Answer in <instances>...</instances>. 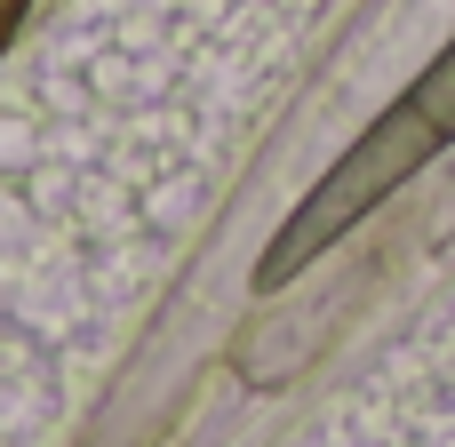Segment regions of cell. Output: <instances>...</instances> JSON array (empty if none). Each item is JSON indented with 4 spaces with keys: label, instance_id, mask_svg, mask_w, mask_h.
Segmentation results:
<instances>
[{
    "label": "cell",
    "instance_id": "6da1fadb",
    "mask_svg": "<svg viewBox=\"0 0 455 447\" xmlns=\"http://www.w3.org/2000/svg\"><path fill=\"white\" fill-rule=\"evenodd\" d=\"M440 144H448V136L424 120V104H416V96H400L392 112H376V120H368V128H360V136L320 168V184L296 200V216L280 224V240H272V248H264V264H256V288H264V296H272V288H288L312 256H328L352 224H368V216H376V208H384L416 168H432V160H440Z\"/></svg>",
    "mask_w": 455,
    "mask_h": 447
},
{
    "label": "cell",
    "instance_id": "7a4b0ae2",
    "mask_svg": "<svg viewBox=\"0 0 455 447\" xmlns=\"http://www.w3.org/2000/svg\"><path fill=\"white\" fill-rule=\"evenodd\" d=\"M408 96L424 104V120H432L440 136H455V40L424 64V72H416V88H408Z\"/></svg>",
    "mask_w": 455,
    "mask_h": 447
},
{
    "label": "cell",
    "instance_id": "3957f363",
    "mask_svg": "<svg viewBox=\"0 0 455 447\" xmlns=\"http://www.w3.org/2000/svg\"><path fill=\"white\" fill-rule=\"evenodd\" d=\"M24 8H32V0H0V56H8V40H16V24H24Z\"/></svg>",
    "mask_w": 455,
    "mask_h": 447
}]
</instances>
